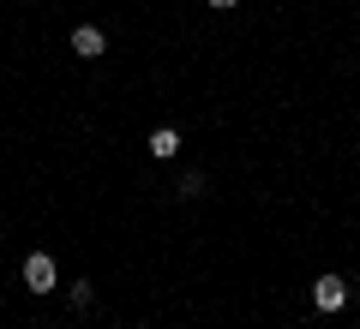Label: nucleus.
I'll return each mask as SVG.
<instances>
[{"label":"nucleus","instance_id":"obj_7","mask_svg":"<svg viewBox=\"0 0 360 329\" xmlns=\"http://www.w3.org/2000/svg\"><path fill=\"white\" fill-rule=\"evenodd\" d=\"M210 13H234V6H240V0H205Z\"/></svg>","mask_w":360,"mask_h":329},{"label":"nucleus","instance_id":"obj_5","mask_svg":"<svg viewBox=\"0 0 360 329\" xmlns=\"http://www.w3.org/2000/svg\"><path fill=\"white\" fill-rule=\"evenodd\" d=\"M66 305H72V311H90V305H96V288H90V281H72V288H66Z\"/></svg>","mask_w":360,"mask_h":329},{"label":"nucleus","instance_id":"obj_4","mask_svg":"<svg viewBox=\"0 0 360 329\" xmlns=\"http://www.w3.org/2000/svg\"><path fill=\"white\" fill-rule=\"evenodd\" d=\"M144 150H150L156 162H174V156H180V132H174V126H156V132H150V144H144Z\"/></svg>","mask_w":360,"mask_h":329},{"label":"nucleus","instance_id":"obj_1","mask_svg":"<svg viewBox=\"0 0 360 329\" xmlns=\"http://www.w3.org/2000/svg\"><path fill=\"white\" fill-rule=\"evenodd\" d=\"M18 276H25V288L37 293V300H42V293H54V288H60V264H54V252H30Z\"/></svg>","mask_w":360,"mask_h":329},{"label":"nucleus","instance_id":"obj_3","mask_svg":"<svg viewBox=\"0 0 360 329\" xmlns=\"http://www.w3.org/2000/svg\"><path fill=\"white\" fill-rule=\"evenodd\" d=\"M72 54H78V60H103V54H108L103 25H72Z\"/></svg>","mask_w":360,"mask_h":329},{"label":"nucleus","instance_id":"obj_8","mask_svg":"<svg viewBox=\"0 0 360 329\" xmlns=\"http://www.w3.org/2000/svg\"><path fill=\"white\" fill-rule=\"evenodd\" d=\"M354 42H360V36H354Z\"/></svg>","mask_w":360,"mask_h":329},{"label":"nucleus","instance_id":"obj_2","mask_svg":"<svg viewBox=\"0 0 360 329\" xmlns=\"http://www.w3.org/2000/svg\"><path fill=\"white\" fill-rule=\"evenodd\" d=\"M312 305H319L324 317H336L348 305V281L342 276H319V281H312Z\"/></svg>","mask_w":360,"mask_h":329},{"label":"nucleus","instance_id":"obj_6","mask_svg":"<svg viewBox=\"0 0 360 329\" xmlns=\"http://www.w3.org/2000/svg\"><path fill=\"white\" fill-rule=\"evenodd\" d=\"M180 198H198V192H205V174H198V168H186V174H180Z\"/></svg>","mask_w":360,"mask_h":329}]
</instances>
